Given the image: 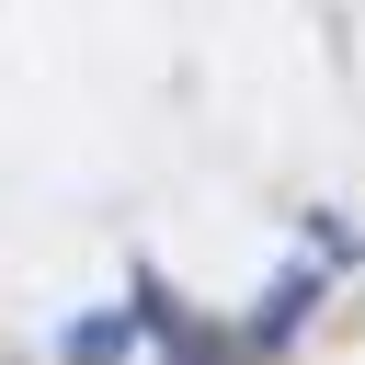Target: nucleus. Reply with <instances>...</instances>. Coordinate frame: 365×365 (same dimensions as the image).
Masks as SVG:
<instances>
[{
    "instance_id": "obj_1",
    "label": "nucleus",
    "mask_w": 365,
    "mask_h": 365,
    "mask_svg": "<svg viewBox=\"0 0 365 365\" xmlns=\"http://www.w3.org/2000/svg\"><path fill=\"white\" fill-rule=\"evenodd\" d=\"M125 342H137V319H125V308H103V319H68V331H57V354H68V365H125Z\"/></svg>"
},
{
    "instance_id": "obj_2",
    "label": "nucleus",
    "mask_w": 365,
    "mask_h": 365,
    "mask_svg": "<svg viewBox=\"0 0 365 365\" xmlns=\"http://www.w3.org/2000/svg\"><path fill=\"white\" fill-rule=\"evenodd\" d=\"M308 297H319V274H297L285 297H262V319H251V354H274V342H285V331L308 319Z\"/></svg>"
}]
</instances>
